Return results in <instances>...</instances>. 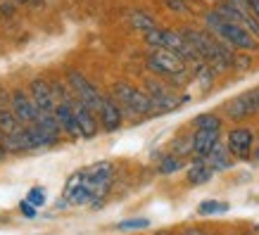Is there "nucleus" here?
<instances>
[{"instance_id":"obj_1","label":"nucleus","mask_w":259,"mask_h":235,"mask_svg":"<svg viewBox=\"0 0 259 235\" xmlns=\"http://www.w3.org/2000/svg\"><path fill=\"white\" fill-rule=\"evenodd\" d=\"M112 98H114L121 107H126L131 114H136V117H148V114H152V98H150L145 90H141V88L131 86V83H124V81L114 83V86H112Z\"/></svg>"},{"instance_id":"obj_2","label":"nucleus","mask_w":259,"mask_h":235,"mask_svg":"<svg viewBox=\"0 0 259 235\" xmlns=\"http://www.w3.org/2000/svg\"><path fill=\"white\" fill-rule=\"evenodd\" d=\"M79 178H81V183L93 193L95 200H98V197H105V193L110 190L112 178H114V166H112L110 162H98V164L83 169V171L79 173Z\"/></svg>"},{"instance_id":"obj_3","label":"nucleus","mask_w":259,"mask_h":235,"mask_svg":"<svg viewBox=\"0 0 259 235\" xmlns=\"http://www.w3.org/2000/svg\"><path fill=\"white\" fill-rule=\"evenodd\" d=\"M219 40H224L228 48H236V50H243V53H252V50H257L259 43L257 38L252 36L245 26L240 24H233V22H224L221 24V29L214 33Z\"/></svg>"},{"instance_id":"obj_4","label":"nucleus","mask_w":259,"mask_h":235,"mask_svg":"<svg viewBox=\"0 0 259 235\" xmlns=\"http://www.w3.org/2000/svg\"><path fill=\"white\" fill-rule=\"evenodd\" d=\"M67 81H69V86L71 90L76 93V100H81L86 107H91V110L98 114V110H100V105H102V98L105 95H100V90L88 81L81 71L76 69H67Z\"/></svg>"},{"instance_id":"obj_5","label":"nucleus","mask_w":259,"mask_h":235,"mask_svg":"<svg viewBox=\"0 0 259 235\" xmlns=\"http://www.w3.org/2000/svg\"><path fill=\"white\" fill-rule=\"evenodd\" d=\"M148 67L155 74H162V76H181L186 71V62L181 60L176 53L171 50H155L152 55L148 57Z\"/></svg>"},{"instance_id":"obj_6","label":"nucleus","mask_w":259,"mask_h":235,"mask_svg":"<svg viewBox=\"0 0 259 235\" xmlns=\"http://www.w3.org/2000/svg\"><path fill=\"white\" fill-rule=\"evenodd\" d=\"M226 114L233 121H243V119L252 117V114H259V86L243 95H238V98H233L226 105Z\"/></svg>"},{"instance_id":"obj_7","label":"nucleus","mask_w":259,"mask_h":235,"mask_svg":"<svg viewBox=\"0 0 259 235\" xmlns=\"http://www.w3.org/2000/svg\"><path fill=\"white\" fill-rule=\"evenodd\" d=\"M10 110L17 114V119L22 121V126L36 124V121H38V117H40V112H38V107L33 105L31 95H26L22 88H17L15 93L10 95Z\"/></svg>"},{"instance_id":"obj_8","label":"nucleus","mask_w":259,"mask_h":235,"mask_svg":"<svg viewBox=\"0 0 259 235\" xmlns=\"http://www.w3.org/2000/svg\"><path fill=\"white\" fill-rule=\"evenodd\" d=\"M226 145H228L231 157H236V159H250L252 148H254V133H252L250 128H245V126H238V128H233L226 135Z\"/></svg>"},{"instance_id":"obj_9","label":"nucleus","mask_w":259,"mask_h":235,"mask_svg":"<svg viewBox=\"0 0 259 235\" xmlns=\"http://www.w3.org/2000/svg\"><path fill=\"white\" fill-rule=\"evenodd\" d=\"M29 95H31L33 105L38 107V112H43V114H53L57 110V100L50 90V83H46L43 78H33L31 86H29Z\"/></svg>"},{"instance_id":"obj_10","label":"nucleus","mask_w":259,"mask_h":235,"mask_svg":"<svg viewBox=\"0 0 259 235\" xmlns=\"http://www.w3.org/2000/svg\"><path fill=\"white\" fill-rule=\"evenodd\" d=\"M98 119H100V124L105 131H117L121 121H124V114H121V105H119L114 98H102V105L100 110H98Z\"/></svg>"},{"instance_id":"obj_11","label":"nucleus","mask_w":259,"mask_h":235,"mask_svg":"<svg viewBox=\"0 0 259 235\" xmlns=\"http://www.w3.org/2000/svg\"><path fill=\"white\" fill-rule=\"evenodd\" d=\"M74 114H76V124H79L81 138H95L98 135V114L91 107H86L81 100H74Z\"/></svg>"},{"instance_id":"obj_12","label":"nucleus","mask_w":259,"mask_h":235,"mask_svg":"<svg viewBox=\"0 0 259 235\" xmlns=\"http://www.w3.org/2000/svg\"><path fill=\"white\" fill-rule=\"evenodd\" d=\"M219 143V131H195L193 133V155L195 159H207Z\"/></svg>"},{"instance_id":"obj_13","label":"nucleus","mask_w":259,"mask_h":235,"mask_svg":"<svg viewBox=\"0 0 259 235\" xmlns=\"http://www.w3.org/2000/svg\"><path fill=\"white\" fill-rule=\"evenodd\" d=\"M5 148L8 152H24V150H36V143H33L31 128L29 126H22L12 133L5 135Z\"/></svg>"},{"instance_id":"obj_14","label":"nucleus","mask_w":259,"mask_h":235,"mask_svg":"<svg viewBox=\"0 0 259 235\" xmlns=\"http://www.w3.org/2000/svg\"><path fill=\"white\" fill-rule=\"evenodd\" d=\"M55 117L60 119L64 133H69L71 138H81L79 124H76V114H74V102H57Z\"/></svg>"},{"instance_id":"obj_15","label":"nucleus","mask_w":259,"mask_h":235,"mask_svg":"<svg viewBox=\"0 0 259 235\" xmlns=\"http://www.w3.org/2000/svg\"><path fill=\"white\" fill-rule=\"evenodd\" d=\"M204 162L212 166L214 173L228 169V166H231V152H228V145H224V143L219 140V143H217V148L209 152V157H207Z\"/></svg>"},{"instance_id":"obj_16","label":"nucleus","mask_w":259,"mask_h":235,"mask_svg":"<svg viewBox=\"0 0 259 235\" xmlns=\"http://www.w3.org/2000/svg\"><path fill=\"white\" fill-rule=\"evenodd\" d=\"M214 176V169L204 159H195L193 162V166L188 169V183L190 185H202V183H207V180Z\"/></svg>"},{"instance_id":"obj_17","label":"nucleus","mask_w":259,"mask_h":235,"mask_svg":"<svg viewBox=\"0 0 259 235\" xmlns=\"http://www.w3.org/2000/svg\"><path fill=\"white\" fill-rule=\"evenodd\" d=\"M36 124L43 128V131H48V133L53 135L55 140H60V133H62V124H60V119L55 117V112L53 114H43L40 112V117H38V121Z\"/></svg>"},{"instance_id":"obj_18","label":"nucleus","mask_w":259,"mask_h":235,"mask_svg":"<svg viewBox=\"0 0 259 235\" xmlns=\"http://www.w3.org/2000/svg\"><path fill=\"white\" fill-rule=\"evenodd\" d=\"M128 22H131L134 29H141V31H145V33L152 31V29H157V22H155L148 12H141V10L131 12V15H128Z\"/></svg>"},{"instance_id":"obj_19","label":"nucleus","mask_w":259,"mask_h":235,"mask_svg":"<svg viewBox=\"0 0 259 235\" xmlns=\"http://www.w3.org/2000/svg\"><path fill=\"white\" fill-rule=\"evenodd\" d=\"M195 128L197 131H221V119L217 117V114H200V117H195Z\"/></svg>"},{"instance_id":"obj_20","label":"nucleus","mask_w":259,"mask_h":235,"mask_svg":"<svg viewBox=\"0 0 259 235\" xmlns=\"http://www.w3.org/2000/svg\"><path fill=\"white\" fill-rule=\"evenodd\" d=\"M19 119H17V114L12 110H0V131L8 135V133H12V131H17L19 128Z\"/></svg>"},{"instance_id":"obj_21","label":"nucleus","mask_w":259,"mask_h":235,"mask_svg":"<svg viewBox=\"0 0 259 235\" xmlns=\"http://www.w3.org/2000/svg\"><path fill=\"white\" fill-rule=\"evenodd\" d=\"M226 209H228L226 202L207 200V202H202L200 207H197V214H202V216H209V214H221V212H226Z\"/></svg>"},{"instance_id":"obj_22","label":"nucleus","mask_w":259,"mask_h":235,"mask_svg":"<svg viewBox=\"0 0 259 235\" xmlns=\"http://www.w3.org/2000/svg\"><path fill=\"white\" fill-rule=\"evenodd\" d=\"M164 31L166 29H152V31L145 33V43H148L150 48H155V50H162L164 48Z\"/></svg>"},{"instance_id":"obj_23","label":"nucleus","mask_w":259,"mask_h":235,"mask_svg":"<svg viewBox=\"0 0 259 235\" xmlns=\"http://www.w3.org/2000/svg\"><path fill=\"white\" fill-rule=\"evenodd\" d=\"M181 169V159L176 155H166L162 157V162H159V173H174Z\"/></svg>"},{"instance_id":"obj_24","label":"nucleus","mask_w":259,"mask_h":235,"mask_svg":"<svg viewBox=\"0 0 259 235\" xmlns=\"http://www.w3.org/2000/svg\"><path fill=\"white\" fill-rule=\"evenodd\" d=\"M150 221L148 219H128V221H121L119 223V230H143V228H148Z\"/></svg>"},{"instance_id":"obj_25","label":"nucleus","mask_w":259,"mask_h":235,"mask_svg":"<svg viewBox=\"0 0 259 235\" xmlns=\"http://www.w3.org/2000/svg\"><path fill=\"white\" fill-rule=\"evenodd\" d=\"M26 202H31L33 207H43L46 204V190L43 188H31L26 195Z\"/></svg>"},{"instance_id":"obj_26","label":"nucleus","mask_w":259,"mask_h":235,"mask_svg":"<svg viewBox=\"0 0 259 235\" xmlns=\"http://www.w3.org/2000/svg\"><path fill=\"white\" fill-rule=\"evenodd\" d=\"M164 5L171 12H188V8H186V0H164Z\"/></svg>"},{"instance_id":"obj_27","label":"nucleus","mask_w":259,"mask_h":235,"mask_svg":"<svg viewBox=\"0 0 259 235\" xmlns=\"http://www.w3.org/2000/svg\"><path fill=\"white\" fill-rule=\"evenodd\" d=\"M19 212H22L26 219H33V216H36V207H33L31 202H26V200H24V202L19 204Z\"/></svg>"},{"instance_id":"obj_28","label":"nucleus","mask_w":259,"mask_h":235,"mask_svg":"<svg viewBox=\"0 0 259 235\" xmlns=\"http://www.w3.org/2000/svg\"><path fill=\"white\" fill-rule=\"evenodd\" d=\"M250 57H245V55H236V67H240V69H247L250 67Z\"/></svg>"},{"instance_id":"obj_29","label":"nucleus","mask_w":259,"mask_h":235,"mask_svg":"<svg viewBox=\"0 0 259 235\" xmlns=\"http://www.w3.org/2000/svg\"><path fill=\"white\" fill-rule=\"evenodd\" d=\"M231 5H236V8L240 10H250V0H228Z\"/></svg>"},{"instance_id":"obj_30","label":"nucleus","mask_w":259,"mask_h":235,"mask_svg":"<svg viewBox=\"0 0 259 235\" xmlns=\"http://www.w3.org/2000/svg\"><path fill=\"white\" fill-rule=\"evenodd\" d=\"M0 110H8V93L0 90Z\"/></svg>"},{"instance_id":"obj_31","label":"nucleus","mask_w":259,"mask_h":235,"mask_svg":"<svg viewBox=\"0 0 259 235\" xmlns=\"http://www.w3.org/2000/svg\"><path fill=\"white\" fill-rule=\"evenodd\" d=\"M250 10H252V15L259 19V0H250Z\"/></svg>"},{"instance_id":"obj_32","label":"nucleus","mask_w":259,"mask_h":235,"mask_svg":"<svg viewBox=\"0 0 259 235\" xmlns=\"http://www.w3.org/2000/svg\"><path fill=\"white\" fill-rule=\"evenodd\" d=\"M5 155H8V148H5V143L0 145V159H5Z\"/></svg>"},{"instance_id":"obj_33","label":"nucleus","mask_w":259,"mask_h":235,"mask_svg":"<svg viewBox=\"0 0 259 235\" xmlns=\"http://www.w3.org/2000/svg\"><path fill=\"white\" fill-rule=\"evenodd\" d=\"M19 3H29V5H40L43 0H19Z\"/></svg>"},{"instance_id":"obj_34","label":"nucleus","mask_w":259,"mask_h":235,"mask_svg":"<svg viewBox=\"0 0 259 235\" xmlns=\"http://www.w3.org/2000/svg\"><path fill=\"white\" fill-rule=\"evenodd\" d=\"M3 143H5V133H3V131H0V145H3Z\"/></svg>"},{"instance_id":"obj_35","label":"nucleus","mask_w":259,"mask_h":235,"mask_svg":"<svg viewBox=\"0 0 259 235\" xmlns=\"http://www.w3.org/2000/svg\"><path fill=\"white\" fill-rule=\"evenodd\" d=\"M254 157L259 159V143H257V148H254Z\"/></svg>"}]
</instances>
